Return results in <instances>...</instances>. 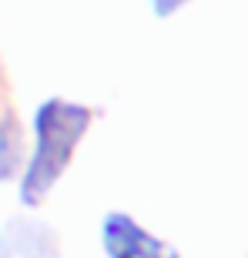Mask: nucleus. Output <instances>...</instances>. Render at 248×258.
Here are the masks:
<instances>
[{"mask_svg": "<svg viewBox=\"0 0 248 258\" xmlns=\"http://www.w3.org/2000/svg\"><path fill=\"white\" fill-rule=\"evenodd\" d=\"M87 127H91V107L77 101L50 97L34 111V144H30V158L20 164L24 205L34 208L50 195V188L64 178Z\"/></svg>", "mask_w": 248, "mask_h": 258, "instance_id": "1", "label": "nucleus"}, {"mask_svg": "<svg viewBox=\"0 0 248 258\" xmlns=\"http://www.w3.org/2000/svg\"><path fill=\"white\" fill-rule=\"evenodd\" d=\"M101 245H104L107 258H178L158 235H151L124 211H111L104 218Z\"/></svg>", "mask_w": 248, "mask_h": 258, "instance_id": "2", "label": "nucleus"}, {"mask_svg": "<svg viewBox=\"0 0 248 258\" xmlns=\"http://www.w3.org/2000/svg\"><path fill=\"white\" fill-rule=\"evenodd\" d=\"M0 258H60V241L37 218H10L0 228Z\"/></svg>", "mask_w": 248, "mask_h": 258, "instance_id": "3", "label": "nucleus"}, {"mask_svg": "<svg viewBox=\"0 0 248 258\" xmlns=\"http://www.w3.org/2000/svg\"><path fill=\"white\" fill-rule=\"evenodd\" d=\"M20 154H24V148H20V131L14 121H0V181L4 178H10V174H20Z\"/></svg>", "mask_w": 248, "mask_h": 258, "instance_id": "4", "label": "nucleus"}, {"mask_svg": "<svg viewBox=\"0 0 248 258\" xmlns=\"http://www.w3.org/2000/svg\"><path fill=\"white\" fill-rule=\"evenodd\" d=\"M188 0H151V7H154V14L158 17H171L174 10H181Z\"/></svg>", "mask_w": 248, "mask_h": 258, "instance_id": "5", "label": "nucleus"}]
</instances>
